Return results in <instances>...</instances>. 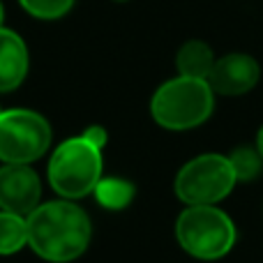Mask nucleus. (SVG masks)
Returning a JSON list of instances; mask_svg holds the SVG:
<instances>
[{"label": "nucleus", "mask_w": 263, "mask_h": 263, "mask_svg": "<svg viewBox=\"0 0 263 263\" xmlns=\"http://www.w3.org/2000/svg\"><path fill=\"white\" fill-rule=\"evenodd\" d=\"M28 245L37 256L53 263L74 261L90 245L92 224L81 205L69 199L42 203L26 217Z\"/></svg>", "instance_id": "nucleus-1"}, {"label": "nucleus", "mask_w": 263, "mask_h": 263, "mask_svg": "<svg viewBox=\"0 0 263 263\" xmlns=\"http://www.w3.org/2000/svg\"><path fill=\"white\" fill-rule=\"evenodd\" d=\"M215 109V92L205 79L180 77L162 83L150 102L155 123L164 129L182 132L203 125Z\"/></svg>", "instance_id": "nucleus-2"}, {"label": "nucleus", "mask_w": 263, "mask_h": 263, "mask_svg": "<svg viewBox=\"0 0 263 263\" xmlns=\"http://www.w3.org/2000/svg\"><path fill=\"white\" fill-rule=\"evenodd\" d=\"M102 180V148L86 136L67 139L49 159V182L63 199H83Z\"/></svg>", "instance_id": "nucleus-3"}, {"label": "nucleus", "mask_w": 263, "mask_h": 263, "mask_svg": "<svg viewBox=\"0 0 263 263\" xmlns=\"http://www.w3.org/2000/svg\"><path fill=\"white\" fill-rule=\"evenodd\" d=\"M176 238L187 254L215 261L233 250L236 224L215 205H187L176 219Z\"/></svg>", "instance_id": "nucleus-4"}, {"label": "nucleus", "mask_w": 263, "mask_h": 263, "mask_svg": "<svg viewBox=\"0 0 263 263\" xmlns=\"http://www.w3.org/2000/svg\"><path fill=\"white\" fill-rule=\"evenodd\" d=\"M238 178L231 159L217 153H205L190 159L176 176V196L187 205H215L227 199Z\"/></svg>", "instance_id": "nucleus-5"}, {"label": "nucleus", "mask_w": 263, "mask_h": 263, "mask_svg": "<svg viewBox=\"0 0 263 263\" xmlns=\"http://www.w3.org/2000/svg\"><path fill=\"white\" fill-rule=\"evenodd\" d=\"M51 145V125L44 116L28 109L0 114V159L5 164H30L46 155Z\"/></svg>", "instance_id": "nucleus-6"}, {"label": "nucleus", "mask_w": 263, "mask_h": 263, "mask_svg": "<svg viewBox=\"0 0 263 263\" xmlns=\"http://www.w3.org/2000/svg\"><path fill=\"white\" fill-rule=\"evenodd\" d=\"M42 182L28 164H5L0 168V210L28 217L40 205Z\"/></svg>", "instance_id": "nucleus-7"}, {"label": "nucleus", "mask_w": 263, "mask_h": 263, "mask_svg": "<svg viewBox=\"0 0 263 263\" xmlns=\"http://www.w3.org/2000/svg\"><path fill=\"white\" fill-rule=\"evenodd\" d=\"M259 63L250 53H229L224 58L215 60L208 83L213 88V92H217V95L238 97L250 92L259 83Z\"/></svg>", "instance_id": "nucleus-8"}, {"label": "nucleus", "mask_w": 263, "mask_h": 263, "mask_svg": "<svg viewBox=\"0 0 263 263\" xmlns=\"http://www.w3.org/2000/svg\"><path fill=\"white\" fill-rule=\"evenodd\" d=\"M28 46L14 30L0 26V92H12L28 74Z\"/></svg>", "instance_id": "nucleus-9"}, {"label": "nucleus", "mask_w": 263, "mask_h": 263, "mask_svg": "<svg viewBox=\"0 0 263 263\" xmlns=\"http://www.w3.org/2000/svg\"><path fill=\"white\" fill-rule=\"evenodd\" d=\"M213 65H215L213 49L201 40L185 42L176 55V67H178V74H180V77L205 79V81H208Z\"/></svg>", "instance_id": "nucleus-10"}, {"label": "nucleus", "mask_w": 263, "mask_h": 263, "mask_svg": "<svg viewBox=\"0 0 263 263\" xmlns=\"http://www.w3.org/2000/svg\"><path fill=\"white\" fill-rule=\"evenodd\" d=\"M28 245V222L21 215L0 210V256L16 254Z\"/></svg>", "instance_id": "nucleus-11"}, {"label": "nucleus", "mask_w": 263, "mask_h": 263, "mask_svg": "<svg viewBox=\"0 0 263 263\" xmlns=\"http://www.w3.org/2000/svg\"><path fill=\"white\" fill-rule=\"evenodd\" d=\"M95 196L106 210H123L134 199V185L123 178H102L95 187Z\"/></svg>", "instance_id": "nucleus-12"}, {"label": "nucleus", "mask_w": 263, "mask_h": 263, "mask_svg": "<svg viewBox=\"0 0 263 263\" xmlns=\"http://www.w3.org/2000/svg\"><path fill=\"white\" fill-rule=\"evenodd\" d=\"M229 159H231V166L233 171H236V178L238 180H254L256 176L261 173V155L256 148H250V145H242V148H236L231 155H229Z\"/></svg>", "instance_id": "nucleus-13"}, {"label": "nucleus", "mask_w": 263, "mask_h": 263, "mask_svg": "<svg viewBox=\"0 0 263 263\" xmlns=\"http://www.w3.org/2000/svg\"><path fill=\"white\" fill-rule=\"evenodd\" d=\"M18 3L30 16L42 18V21L63 18L74 7V0H18Z\"/></svg>", "instance_id": "nucleus-14"}, {"label": "nucleus", "mask_w": 263, "mask_h": 263, "mask_svg": "<svg viewBox=\"0 0 263 263\" xmlns=\"http://www.w3.org/2000/svg\"><path fill=\"white\" fill-rule=\"evenodd\" d=\"M83 136H86L88 141H92L95 145H100V148H104L106 141H109V134H106L104 127H100V125H92V127H88L83 132Z\"/></svg>", "instance_id": "nucleus-15"}, {"label": "nucleus", "mask_w": 263, "mask_h": 263, "mask_svg": "<svg viewBox=\"0 0 263 263\" xmlns=\"http://www.w3.org/2000/svg\"><path fill=\"white\" fill-rule=\"evenodd\" d=\"M256 150H259V155H261V159H263V125H261L259 134H256Z\"/></svg>", "instance_id": "nucleus-16"}, {"label": "nucleus", "mask_w": 263, "mask_h": 263, "mask_svg": "<svg viewBox=\"0 0 263 263\" xmlns=\"http://www.w3.org/2000/svg\"><path fill=\"white\" fill-rule=\"evenodd\" d=\"M3 16H5V9H3V3H0V26H3Z\"/></svg>", "instance_id": "nucleus-17"}, {"label": "nucleus", "mask_w": 263, "mask_h": 263, "mask_svg": "<svg viewBox=\"0 0 263 263\" xmlns=\"http://www.w3.org/2000/svg\"><path fill=\"white\" fill-rule=\"evenodd\" d=\"M114 3H127V0H114Z\"/></svg>", "instance_id": "nucleus-18"}, {"label": "nucleus", "mask_w": 263, "mask_h": 263, "mask_svg": "<svg viewBox=\"0 0 263 263\" xmlns=\"http://www.w3.org/2000/svg\"><path fill=\"white\" fill-rule=\"evenodd\" d=\"M0 114H3V109H0Z\"/></svg>", "instance_id": "nucleus-19"}]
</instances>
